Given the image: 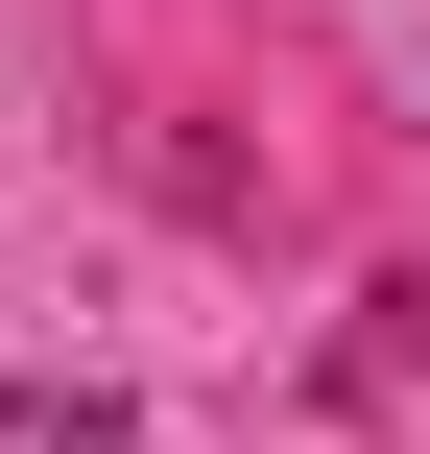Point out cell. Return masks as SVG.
<instances>
[{"mask_svg":"<svg viewBox=\"0 0 430 454\" xmlns=\"http://www.w3.org/2000/svg\"><path fill=\"white\" fill-rule=\"evenodd\" d=\"M0 454H120V407H96V383H24V407H0Z\"/></svg>","mask_w":430,"mask_h":454,"instance_id":"cell-1","label":"cell"}]
</instances>
